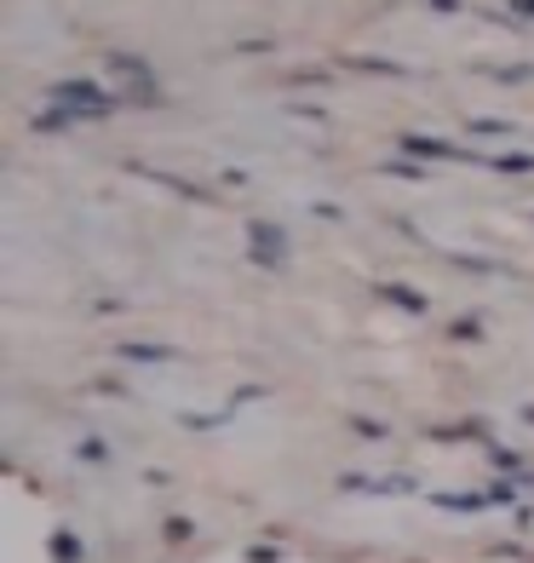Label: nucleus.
<instances>
[{"label": "nucleus", "mask_w": 534, "mask_h": 563, "mask_svg": "<svg viewBox=\"0 0 534 563\" xmlns=\"http://www.w3.org/2000/svg\"><path fill=\"white\" fill-rule=\"evenodd\" d=\"M402 150H409V156H443V162H482V156H466V150H454V144H443V139H402ZM489 167V162H482Z\"/></svg>", "instance_id": "nucleus-4"}, {"label": "nucleus", "mask_w": 534, "mask_h": 563, "mask_svg": "<svg viewBox=\"0 0 534 563\" xmlns=\"http://www.w3.org/2000/svg\"><path fill=\"white\" fill-rule=\"evenodd\" d=\"M489 167L494 173H534V156H523V150L518 156H489Z\"/></svg>", "instance_id": "nucleus-6"}, {"label": "nucleus", "mask_w": 534, "mask_h": 563, "mask_svg": "<svg viewBox=\"0 0 534 563\" xmlns=\"http://www.w3.org/2000/svg\"><path fill=\"white\" fill-rule=\"evenodd\" d=\"M53 104H69V115L81 121V115H110V92H98L92 81H58L53 87Z\"/></svg>", "instance_id": "nucleus-1"}, {"label": "nucleus", "mask_w": 534, "mask_h": 563, "mask_svg": "<svg viewBox=\"0 0 534 563\" xmlns=\"http://www.w3.org/2000/svg\"><path fill=\"white\" fill-rule=\"evenodd\" d=\"M379 294H386L391 305H402V311H414V317L425 311V294H420V288H397V282H386V288H379Z\"/></svg>", "instance_id": "nucleus-5"}, {"label": "nucleus", "mask_w": 534, "mask_h": 563, "mask_svg": "<svg viewBox=\"0 0 534 563\" xmlns=\"http://www.w3.org/2000/svg\"><path fill=\"white\" fill-rule=\"evenodd\" d=\"M247 242H253V260H259V265H282L288 260V236L276 224H265V219L247 224Z\"/></svg>", "instance_id": "nucleus-2"}, {"label": "nucleus", "mask_w": 534, "mask_h": 563, "mask_svg": "<svg viewBox=\"0 0 534 563\" xmlns=\"http://www.w3.org/2000/svg\"><path fill=\"white\" fill-rule=\"evenodd\" d=\"M110 69L121 75V81H133V87H138L144 104H156V75H149V64H144V58H121V53H115V58H110Z\"/></svg>", "instance_id": "nucleus-3"}]
</instances>
